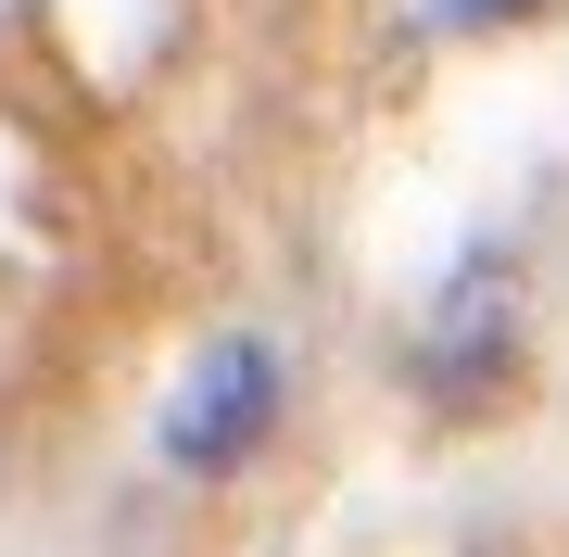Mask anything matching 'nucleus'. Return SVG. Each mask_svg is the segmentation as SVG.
<instances>
[{
	"instance_id": "obj_2",
	"label": "nucleus",
	"mask_w": 569,
	"mask_h": 557,
	"mask_svg": "<svg viewBox=\"0 0 569 557\" xmlns=\"http://www.w3.org/2000/svg\"><path fill=\"white\" fill-rule=\"evenodd\" d=\"M266 406H279V368H266L253 330H228L203 368H190V392L164 406V456H178V469H228V456L266 431Z\"/></svg>"
},
{
	"instance_id": "obj_3",
	"label": "nucleus",
	"mask_w": 569,
	"mask_h": 557,
	"mask_svg": "<svg viewBox=\"0 0 569 557\" xmlns=\"http://www.w3.org/2000/svg\"><path fill=\"white\" fill-rule=\"evenodd\" d=\"M507 13H531V0H418L430 39H481V26H507Z\"/></svg>"
},
{
	"instance_id": "obj_1",
	"label": "nucleus",
	"mask_w": 569,
	"mask_h": 557,
	"mask_svg": "<svg viewBox=\"0 0 569 557\" xmlns=\"http://www.w3.org/2000/svg\"><path fill=\"white\" fill-rule=\"evenodd\" d=\"M507 380H519V267L468 253L443 279V305H430V330H418V392L430 406H493Z\"/></svg>"
}]
</instances>
